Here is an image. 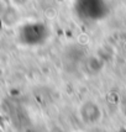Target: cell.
<instances>
[{
  "label": "cell",
  "instance_id": "6da1fadb",
  "mask_svg": "<svg viewBox=\"0 0 126 132\" xmlns=\"http://www.w3.org/2000/svg\"><path fill=\"white\" fill-rule=\"evenodd\" d=\"M78 117L86 126L95 125L100 121L101 111L94 100H85L78 106Z\"/></svg>",
  "mask_w": 126,
  "mask_h": 132
}]
</instances>
